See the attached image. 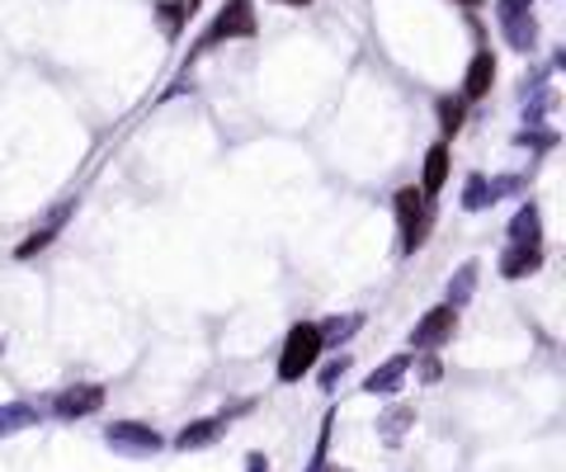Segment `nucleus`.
<instances>
[{
    "label": "nucleus",
    "instance_id": "nucleus-1",
    "mask_svg": "<svg viewBox=\"0 0 566 472\" xmlns=\"http://www.w3.org/2000/svg\"><path fill=\"white\" fill-rule=\"evenodd\" d=\"M392 209H397L401 256H416V250L424 246V236H430V227H434V199H424L416 184H406V189H397Z\"/></svg>",
    "mask_w": 566,
    "mask_h": 472
},
{
    "label": "nucleus",
    "instance_id": "nucleus-4",
    "mask_svg": "<svg viewBox=\"0 0 566 472\" xmlns=\"http://www.w3.org/2000/svg\"><path fill=\"white\" fill-rule=\"evenodd\" d=\"M104 445L123 453V459H151V453H161L166 439L151 430V425H142V420H114L104 430Z\"/></svg>",
    "mask_w": 566,
    "mask_h": 472
},
{
    "label": "nucleus",
    "instance_id": "nucleus-19",
    "mask_svg": "<svg viewBox=\"0 0 566 472\" xmlns=\"http://www.w3.org/2000/svg\"><path fill=\"white\" fill-rule=\"evenodd\" d=\"M439 128H444L449 137L463 128V100H453V94H444V100H439Z\"/></svg>",
    "mask_w": 566,
    "mask_h": 472
},
{
    "label": "nucleus",
    "instance_id": "nucleus-7",
    "mask_svg": "<svg viewBox=\"0 0 566 472\" xmlns=\"http://www.w3.org/2000/svg\"><path fill=\"white\" fill-rule=\"evenodd\" d=\"M71 213H76V199H67V203H61V209H53V213H47V223L29 232V241H20V246H14V256H20V260H34L38 250H47V246L57 241V232L67 227V217H71Z\"/></svg>",
    "mask_w": 566,
    "mask_h": 472
},
{
    "label": "nucleus",
    "instance_id": "nucleus-25",
    "mask_svg": "<svg viewBox=\"0 0 566 472\" xmlns=\"http://www.w3.org/2000/svg\"><path fill=\"white\" fill-rule=\"evenodd\" d=\"M326 472H344V468H326Z\"/></svg>",
    "mask_w": 566,
    "mask_h": 472
},
{
    "label": "nucleus",
    "instance_id": "nucleus-13",
    "mask_svg": "<svg viewBox=\"0 0 566 472\" xmlns=\"http://www.w3.org/2000/svg\"><path fill=\"white\" fill-rule=\"evenodd\" d=\"M444 184H449V142H434V147L424 151V176H420L416 189L424 199H434Z\"/></svg>",
    "mask_w": 566,
    "mask_h": 472
},
{
    "label": "nucleus",
    "instance_id": "nucleus-14",
    "mask_svg": "<svg viewBox=\"0 0 566 472\" xmlns=\"http://www.w3.org/2000/svg\"><path fill=\"white\" fill-rule=\"evenodd\" d=\"M411 425H416V406L397 402V406H387V412L377 416V439H383V445H401Z\"/></svg>",
    "mask_w": 566,
    "mask_h": 472
},
{
    "label": "nucleus",
    "instance_id": "nucleus-23",
    "mask_svg": "<svg viewBox=\"0 0 566 472\" xmlns=\"http://www.w3.org/2000/svg\"><path fill=\"white\" fill-rule=\"evenodd\" d=\"M246 472H270V459H264V453H250V459H246Z\"/></svg>",
    "mask_w": 566,
    "mask_h": 472
},
{
    "label": "nucleus",
    "instance_id": "nucleus-3",
    "mask_svg": "<svg viewBox=\"0 0 566 472\" xmlns=\"http://www.w3.org/2000/svg\"><path fill=\"white\" fill-rule=\"evenodd\" d=\"M227 38H256V5H250V0H227V5L217 10L208 34L199 38V53H208V47L227 43Z\"/></svg>",
    "mask_w": 566,
    "mask_h": 472
},
{
    "label": "nucleus",
    "instance_id": "nucleus-17",
    "mask_svg": "<svg viewBox=\"0 0 566 472\" xmlns=\"http://www.w3.org/2000/svg\"><path fill=\"white\" fill-rule=\"evenodd\" d=\"M477 274H482L477 260L459 265V274L449 279V307H467V303H472V293H477Z\"/></svg>",
    "mask_w": 566,
    "mask_h": 472
},
{
    "label": "nucleus",
    "instance_id": "nucleus-18",
    "mask_svg": "<svg viewBox=\"0 0 566 472\" xmlns=\"http://www.w3.org/2000/svg\"><path fill=\"white\" fill-rule=\"evenodd\" d=\"M491 203H496L491 180H486V176H467V184H463V209L467 213H482V209H491Z\"/></svg>",
    "mask_w": 566,
    "mask_h": 472
},
{
    "label": "nucleus",
    "instance_id": "nucleus-6",
    "mask_svg": "<svg viewBox=\"0 0 566 472\" xmlns=\"http://www.w3.org/2000/svg\"><path fill=\"white\" fill-rule=\"evenodd\" d=\"M104 406V387L100 383H76V387H61L57 402H53V416L57 420H81L94 416Z\"/></svg>",
    "mask_w": 566,
    "mask_h": 472
},
{
    "label": "nucleus",
    "instance_id": "nucleus-2",
    "mask_svg": "<svg viewBox=\"0 0 566 472\" xmlns=\"http://www.w3.org/2000/svg\"><path fill=\"white\" fill-rule=\"evenodd\" d=\"M326 350L317 322H297L288 330V340H283V355H279V383H297L303 373L317 369V359Z\"/></svg>",
    "mask_w": 566,
    "mask_h": 472
},
{
    "label": "nucleus",
    "instance_id": "nucleus-24",
    "mask_svg": "<svg viewBox=\"0 0 566 472\" xmlns=\"http://www.w3.org/2000/svg\"><path fill=\"white\" fill-rule=\"evenodd\" d=\"M279 5H297V10H303V5H312V0H279Z\"/></svg>",
    "mask_w": 566,
    "mask_h": 472
},
{
    "label": "nucleus",
    "instance_id": "nucleus-20",
    "mask_svg": "<svg viewBox=\"0 0 566 472\" xmlns=\"http://www.w3.org/2000/svg\"><path fill=\"white\" fill-rule=\"evenodd\" d=\"M317 330H321V340H344V336H354L359 330V317H330Z\"/></svg>",
    "mask_w": 566,
    "mask_h": 472
},
{
    "label": "nucleus",
    "instance_id": "nucleus-8",
    "mask_svg": "<svg viewBox=\"0 0 566 472\" xmlns=\"http://www.w3.org/2000/svg\"><path fill=\"white\" fill-rule=\"evenodd\" d=\"M227 425H231V416H203V420L184 425V430L176 435V449H180V453H189V449H208V445H217V439H223Z\"/></svg>",
    "mask_w": 566,
    "mask_h": 472
},
{
    "label": "nucleus",
    "instance_id": "nucleus-15",
    "mask_svg": "<svg viewBox=\"0 0 566 472\" xmlns=\"http://www.w3.org/2000/svg\"><path fill=\"white\" fill-rule=\"evenodd\" d=\"M500 34H506V43L514 47V53H533L539 47V24H533V14H506L500 20Z\"/></svg>",
    "mask_w": 566,
    "mask_h": 472
},
{
    "label": "nucleus",
    "instance_id": "nucleus-16",
    "mask_svg": "<svg viewBox=\"0 0 566 472\" xmlns=\"http://www.w3.org/2000/svg\"><path fill=\"white\" fill-rule=\"evenodd\" d=\"M38 420H43V406H34V402H5V406H0V439L20 435V430H29V425H38Z\"/></svg>",
    "mask_w": 566,
    "mask_h": 472
},
{
    "label": "nucleus",
    "instance_id": "nucleus-12",
    "mask_svg": "<svg viewBox=\"0 0 566 472\" xmlns=\"http://www.w3.org/2000/svg\"><path fill=\"white\" fill-rule=\"evenodd\" d=\"M406 369H411V355H397V359H387V364H377V369L364 378V392H369V397H392V392L401 387Z\"/></svg>",
    "mask_w": 566,
    "mask_h": 472
},
{
    "label": "nucleus",
    "instance_id": "nucleus-11",
    "mask_svg": "<svg viewBox=\"0 0 566 472\" xmlns=\"http://www.w3.org/2000/svg\"><path fill=\"white\" fill-rule=\"evenodd\" d=\"M510 246H543V213H539V203H519V213L510 217Z\"/></svg>",
    "mask_w": 566,
    "mask_h": 472
},
{
    "label": "nucleus",
    "instance_id": "nucleus-22",
    "mask_svg": "<svg viewBox=\"0 0 566 472\" xmlns=\"http://www.w3.org/2000/svg\"><path fill=\"white\" fill-rule=\"evenodd\" d=\"M344 369H350V355L330 359V364L321 369V387H326V392H336V383H340V373H344Z\"/></svg>",
    "mask_w": 566,
    "mask_h": 472
},
{
    "label": "nucleus",
    "instance_id": "nucleus-9",
    "mask_svg": "<svg viewBox=\"0 0 566 472\" xmlns=\"http://www.w3.org/2000/svg\"><path fill=\"white\" fill-rule=\"evenodd\" d=\"M500 279H529L543 270V246H506L500 250Z\"/></svg>",
    "mask_w": 566,
    "mask_h": 472
},
{
    "label": "nucleus",
    "instance_id": "nucleus-10",
    "mask_svg": "<svg viewBox=\"0 0 566 472\" xmlns=\"http://www.w3.org/2000/svg\"><path fill=\"white\" fill-rule=\"evenodd\" d=\"M491 86H496V57L482 53L467 61V76H463V100H486V94H491Z\"/></svg>",
    "mask_w": 566,
    "mask_h": 472
},
{
    "label": "nucleus",
    "instance_id": "nucleus-21",
    "mask_svg": "<svg viewBox=\"0 0 566 472\" xmlns=\"http://www.w3.org/2000/svg\"><path fill=\"white\" fill-rule=\"evenodd\" d=\"M184 14H189L184 0H170V5H161V24H166V34H176V29L184 24Z\"/></svg>",
    "mask_w": 566,
    "mask_h": 472
},
{
    "label": "nucleus",
    "instance_id": "nucleus-5",
    "mask_svg": "<svg viewBox=\"0 0 566 472\" xmlns=\"http://www.w3.org/2000/svg\"><path fill=\"white\" fill-rule=\"evenodd\" d=\"M453 330H459V307L439 303V307H430V312H424V317L416 322L411 350H416V355H420V350H439L444 340H453Z\"/></svg>",
    "mask_w": 566,
    "mask_h": 472
},
{
    "label": "nucleus",
    "instance_id": "nucleus-26",
    "mask_svg": "<svg viewBox=\"0 0 566 472\" xmlns=\"http://www.w3.org/2000/svg\"><path fill=\"white\" fill-rule=\"evenodd\" d=\"M463 5H477V0H463Z\"/></svg>",
    "mask_w": 566,
    "mask_h": 472
}]
</instances>
